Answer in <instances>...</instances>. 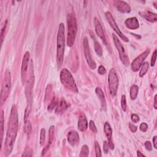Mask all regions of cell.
Returning <instances> with one entry per match:
<instances>
[{"mask_svg":"<svg viewBox=\"0 0 157 157\" xmlns=\"http://www.w3.org/2000/svg\"><path fill=\"white\" fill-rule=\"evenodd\" d=\"M18 127L19 118L17 109L15 105H13L10 113L5 144V155L6 156H8L12 153L17 135Z\"/></svg>","mask_w":157,"mask_h":157,"instance_id":"6da1fadb","label":"cell"},{"mask_svg":"<svg viewBox=\"0 0 157 157\" xmlns=\"http://www.w3.org/2000/svg\"><path fill=\"white\" fill-rule=\"evenodd\" d=\"M65 25L63 23H61L60 25H59L57 40V62L58 69L61 68L63 63L65 53Z\"/></svg>","mask_w":157,"mask_h":157,"instance_id":"7a4b0ae2","label":"cell"},{"mask_svg":"<svg viewBox=\"0 0 157 157\" xmlns=\"http://www.w3.org/2000/svg\"><path fill=\"white\" fill-rule=\"evenodd\" d=\"M67 45L71 47L75 42L76 35L77 31V20H76L74 12L69 14L67 16Z\"/></svg>","mask_w":157,"mask_h":157,"instance_id":"3957f363","label":"cell"},{"mask_svg":"<svg viewBox=\"0 0 157 157\" xmlns=\"http://www.w3.org/2000/svg\"><path fill=\"white\" fill-rule=\"evenodd\" d=\"M60 80L63 86L66 88L73 92H78V88L77 86H76L73 75H72L70 71L66 68L63 69L61 71Z\"/></svg>","mask_w":157,"mask_h":157,"instance_id":"277c9868","label":"cell"},{"mask_svg":"<svg viewBox=\"0 0 157 157\" xmlns=\"http://www.w3.org/2000/svg\"><path fill=\"white\" fill-rule=\"evenodd\" d=\"M11 88V75L9 70L7 69L5 72V77L2 84L1 90V99H0V103L3 105L5 103V101L7 99L9 95Z\"/></svg>","mask_w":157,"mask_h":157,"instance_id":"5b68a950","label":"cell"},{"mask_svg":"<svg viewBox=\"0 0 157 157\" xmlns=\"http://www.w3.org/2000/svg\"><path fill=\"white\" fill-rule=\"evenodd\" d=\"M108 84L110 93L112 96H115L118 87V77L116 70L114 68L110 70L109 73Z\"/></svg>","mask_w":157,"mask_h":157,"instance_id":"8992f818","label":"cell"},{"mask_svg":"<svg viewBox=\"0 0 157 157\" xmlns=\"http://www.w3.org/2000/svg\"><path fill=\"white\" fill-rule=\"evenodd\" d=\"M112 37L114 44H115V45L118 51V53H119V56L122 62L125 66H128L130 64V60L128 55L126 54V52L125 50L124 47L123 46L120 41L115 34H112Z\"/></svg>","mask_w":157,"mask_h":157,"instance_id":"52a82bcc","label":"cell"},{"mask_svg":"<svg viewBox=\"0 0 157 157\" xmlns=\"http://www.w3.org/2000/svg\"><path fill=\"white\" fill-rule=\"evenodd\" d=\"M83 46H84V55H85V57H86L88 65L91 69L95 70L96 67V63L92 58L90 50V46H89V43H88V40L87 39V37H86L84 39Z\"/></svg>","mask_w":157,"mask_h":157,"instance_id":"ba28073f","label":"cell"},{"mask_svg":"<svg viewBox=\"0 0 157 157\" xmlns=\"http://www.w3.org/2000/svg\"><path fill=\"white\" fill-rule=\"evenodd\" d=\"M105 15H106V19L108 21V22L110 25V26H111L112 28V29L116 32V33L117 34L118 36H119V37L121 38V39L124 41L126 42H128L129 41L128 38L127 37H126L124 35V34L122 33L119 27H118V25H117L116 21H115V20H114L113 16L111 14V12H106L105 13Z\"/></svg>","mask_w":157,"mask_h":157,"instance_id":"9c48e42d","label":"cell"},{"mask_svg":"<svg viewBox=\"0 0 157 157\" xmlns=\"http://www.w3.org/2000/svg\"><path fill=\"white\" fill-rule=\"evenodd\" d=\"M35 83V76L32 73L31 76H29V79L27 80L26 83V87H25V96L27 100V105H32L33 100V84Z\"/></svg>","mask_w":157,"mask_h":157,"instance_id":"30bf717a","label":"cell"},{"mask_svg":"<svg viewBox=\"0 0 157 157\" xmlns=\"http://www.w3.org/2000/svg\"><path fill=\"white\" fill-rule=\"evenodd\" d=\"M150 53V50L147 49L146 51L141 53L140 55H139L138 57L136 58L133 61L132 63H131V69L134 72H137L141 66L142 65L144 61L146 60V58L148 55V54Z\"/></svg>","mask_w":157,"mask_h":157,"instance_id":"8fae6325","label":"cell"},{"mask_svg":"<svg viewBox=\"0 0 157 157\" xmlns=\"http://www.w3.org/2000/svg\"><path fill=\"white\" fill-rule=\"evenodd\" d=\"M29 59H30V53H29V52H26L23 56L22 67H21V78H22L23 84H24L27 80V71Z\"/></svg>","mask_w":157,"mask_h":157,"instance_id":"7c38bea8","label":"cell"},{"mask_svg":"<svg viewBox=\"0 0 157 157\" xmlns=\"http://www.w3.org/2000/svg\"><path fill=\"white\" fill-rule=\"evenodd\" d=\"M94 25H95V31H96L97 35L99 36V37L102 41H103V43L105 45H107L106 38V36L104 35L103 28V27H102V25L100 22L99 19L97 17H95L94 19Z\"/></svg>","mask_w":157,"mask_h":157,"instance_id":"4fadbf2b","label":"cell"},{"mask_svg":"<svg viewBox=\"0 0 157 157\" xmlns=\"http://www.w3.org/2000/svg\"><path fill=\"white\" fill-rule=\"evenodd\" d=\"M114 6L117 8V11L122 12V13H129L131 11L130 6L124 1H114Z\"/></svg>","mask_w":157,"mask_h":157,"instance_id":"5bb4252c","label":"cell"},{"mask_svg":"<svg viewBox=\"0 0 157 157\" xmlns=\"http://www.w3.org/2000/svg\"><path fill=\"white\" fill-rule=\"evenodd\" d=\"M104 131L106 134V136L108 138V145L111 150L114 149V145L112 141V130L111 126L110 125L108 122H106L104 126Z\"/></svg>","mask_w":157,"mask_h":157,"instance_id":"9a60e30c","label":"cell"},{"mask_svg":"<svg viewBox=\"0 0 157 157\" xmlns=\"http://www.w3.org/2000/svg\"><path fill=\"white\" fill-rule=\"evenodd\" d=\"M67 141L72 146H75L79 142V135L75 131H71L67 134Z\"/></svg>","mask_w":157,"mask_h":157,"instance_id":"2e32d148","label":"cell"},{"mask_svg":"<svg viewBox=\"0 0 157 157\" xmlns=\"http://www.w3.org/2000/svg\"><path fill=\"white\" fill-rule=\"evenodd\" d=\"M54 136H55V126H51L50 127L49 131V141H48L47 145L44 149L42 150V156H44L46 154V152L49 150L51 144H52L53 141Z\"/></svg>","mask_w":157,"mask_h":157,"instance_id":"e0dca14e","label":"cell"},{"mask_svg":"<svg viewBox=\"0 0 157 157\" xmlns=\"http://www.w3.org/2000/svg\"><path fill=\"white\" fill-rule=\"evenodd\" d=\"M88 128V121L87 119V117L86 115L84 113H82L80 114L79 120H78V129L82 131V132H84L86 131Z\"/></svg>","mask_w":157,"mask_h":157,"instance_id":"ac0fdd59","label":"cell"},{"mask_svg":"<svg viewBox=\"0 0 157 157\" xmlns=\"http://www.w3.org/2000/svg\"><path fill=\"white\" fill-rule=\"evenodd\" d=\"M139 14L144 19L150 22H156L157 20V15L156 14L153 13V12L149 11H145L143 12H140Z\"/></svg>","mask_w":157,"mask_h":157,"instance_id":"d6986e66","label":"cell"},{"mask_svg":"<svg viewBox=\"0 0 157 157\" xmlns=\"http://www.w3.org/2000/svg\"><path fill=\"white\" fill-rule=\"evenodd\" d=\"M125 24L126 27L130 29H136L139 27V21L136 17H131L127 19Z\"/></svg>","mask_w":157,"mask_h":157,"instance_id":"ffe728a7","label":"cell"},{"mask_svg":"<svg viewBox=\"0 0 157 157\" xmlns=\"http://www.w3.org/2000/svg\"><path fill=\"white\" fill-rule=\"evenodd\" d=\"M95 92L101 102L102 109H104V111H106V110L107 104H106V99H105V96H104L103 91L100 88L97 87L95 90Z\"/></svg>","mask_w":157,"mask_h":157,"instance_id":"44dd1931","label":"cell"},{"mask_svg":"<svg viewBox=\"0 0 157 157\" xmlns=\"http://www.w3.org/2000/svg\"><path fill=\"white\" fill-rule=\"evenodd\" d=\"M69 106L70 104L68 103H67L64 98H62L60 101V103L57 105L55 112L58 114H62L64 112L67 108H69Z\"/></svg>","mask_w":157,"mask_h":157,"instance_id":"7402d4cb","label":"cell"},{"mask_svg":"<svg viewBox=\"0 0 157 157\" xmlns=\"http://www.w3.org/2000/svg\"><path fill=\"white\" fill-rule=\"evenodd\" d=\"M139 91V87L136 86V85H133V86H131L130 89V98L132 100H135L136 99L138 94Z\"/></svg>","mask_w":157,"mask_h":157,"instance_id":"603a6c76","label":"cell"},{"mask_svg":"<svg viewBox=\"0 0 157 157\" xmlns=\"http://www.w3.org/2000/svg\"><path fill=\"white\" fill-rule=\"evenodd\" d=\"M4 112L3 110L1 111V115H0V128H1V142L2 143L3 139V134H4Z\"/></svg>","mask_w":157,"mask_h":157,"instance_id":"cb8c5ba5","label":"cell"},{"mask_svg":"<svg viewBox=\"0 0 157 157\" xmlns=\"http://www.w3.org/2000/svg\"><path fill=\"white\" fill-rule=\"evenodd\" d=\"M95 42H94V47H95V52L96 53V54L98 55L99 57H101L103 55V50H102V47L101 45L100 44V43L98 42L96 39L95 38L94 39Z\"/></svg>","mask_w":157,"mask_h":157,"instance_id":"d4e9b609","label":"cell"},{"mask_svg":"<svg viewBox=\"0 0 157 157\" xmlns=\"http://www.w3.org/2000/svg\"><path fill=\"white\" fill-rule=\"evenodd\" d=\"M148 62L144 63L142 64L141 69V70H140L139 77H142L143 76L146 74V73L148 71Z\"/></svg>","mask_w":157,"mask_h":157,"instance_id":"484cf974","label":"cell"},{"mask_svg":"<svg viewBox=\"0 0 157 157\" xmlns=\"http://www.w3.org/2000/svg\"><path fill=\"white\" fill-rule=\"evenodd\" d=\"M88 154H89L88 147L87 145L83 146L82 147L81 150H80L79 156L80 157H87L88 156Z\"/></svg>","mask_w":157,"mask_h":157,"instance_id":"4316f807","label":"cell"},{"mask_svg":"<svg viewBox=\"0 0 157 157\" xmlns=\"http://www.w3.org/2000/svg\"><path fill=\"white\" fill-rule=\"evenodd\" d=\"M31 108H32V106L27 105L26 108H25V114H24V123L25 124H26V123L28 122V117H29V114H30L31 111Z\"/></svg>","mask_w":157,"mask_h":157,"instance_id":"83f0119b","label":"cell"},{"mask_svg":"<svg viewBox=\"0 0 157 157\" xmlns=\"http://www.w3.org/2000/svg\"><path fill=\"white\" fill-rule=\"evenodd\" d=\"M58 105V101L56 99V98H53L52 101H51V103L48 106V111L51 112L54 109V108H55Z\"/></svg>","mask_w":157,"mask_h":157,"instance_id":"f1b7e54d","label":"cell"},{"mask_svg":"<svg viewBox=\"0 0 157 157\" xmlns=\"http://www.w3.org/2000/svg\"><path fill=\"white\" fill-rule=\"evenodd\" d=\"M45 130L44 128H42L41 130L40 134V145L42 146L45 143Z\"/></svg>","mask_w":157,"mask_h":157,"instance_id":"f546056e","label":"cell"},{"mask_svg":"<svg viewBox=\"0 0 157 157\" xmlns=\"http://www.w3.org/2000/svg\"><path fill=\"white\" fill-rule=\"evenodd\" d=\"M95 152H96V156L101 157L102 156L101 148L100 146V144L97 141L95 142Z\"/></svg>","mask_w":157,"mask_h":157,"instance_id":"4dcf8cb0","label":"cell"},{"mask_svg":"<svg viewBox=\"0 0 157 157\" xmlns=\"http://www.w3.org/2000/svg\"><path fill=\"white\" fill-rule=\"evenodd\" d=\"M7 20H6V22H5V24H4L3 27H2L1 31V45H3L4 37H5V31H6V27H7Z\"/></svg>","mask_w":157,"mask_h":157,"instance_id":"1f68e13d","label":"cell"},{"mask_svg":"<svg viewBox=\"0 0 157 157\" xmlns=\"http://www.w3.org/2000/svg\"><path fill=\"white\" fill-rule=\"evenodd\" d=\"M121 107L123 111L124 112L126 111V96L125 95H123L122 96V99H121Z\"/></svg>","mask_w":157,"mask_h":157,"instance_id":"d6a6232c","label":"cell"},{"mask_svg":"<svg viewBox=\"0 0 157 157\" xmlns=\"http://www.w3.org/2000/svg\"><path fill=\"white\" fill-rule=\"evenodd\" d=\"M24 131H25V133H26L28 134H29V133H31V125L30 122H27L26 124H25Z\"/></svg>","mask_w":157,"mask_h":157,"instance_id":"836d02e7","label":"cell"},{"mask_svg":"<svg viewBox=\"0 0 157 157\" xmlns=\"http://www.w3.org/2000/svg\"><path fill=\"white\" fill-rule=\"evenodd\" d=\"M33 156V151L30 148L27 147L25 148L23 154H22V156Z\"/></svg>","mask_w":157,"mask_h":157,"instance_id":"e575fe53","label":"cell"},{"mask_svg":"<svg viewBox=\"0 0 157 157\" xmlns=\"http://www.w3.org/2000/svg\"><path fill=\"white\" fill-rule=\"evenodd\" d=\"M89 127H90V129L93 131V133H97L98 130L96 128V126L94 122H93V120H90V122H89Z\"/></svg>","mask_w":157,"mask_h":157,"instance_id":"d590c367","label":"cell"},{"mask_svg":"<svg viewBox=\"0 0 157 157\" xmlns=\"http://www.w3.org/2000/svg\"><path fill=\"white\" fill-rule=\"evenodd\" d=\"M131 120L133 123H134V124H137L138 122H139L140 119H139V117L138 115H136V114H133L131 116Z\"/></svg>","mask_w":157,"mask_h":157,"instance_id":"8d00e7d4","label":"cell"},{"mask_svg":"<svg viewBox=\"0 0 157 157\" xmlns=\"http://www.w3.org/2000/svg\"><path fill=\"white\" fill-rule=\"evenodd\" d=\"M98 72L100 75H104L106 73V69L105 67L103 66H100L98 67Z\"/></svg>","mask_w":157,"mask_h":157,"instance_id":"74e56055","label":"cell"},{"mask_svg":"<svg viewBox=\"0 0 157 157\" xmlns=\"http://www.w3.org/2000/svg\"><path fill=\"white\" fill-rule=\"evenodd\" d=\"M156 50H155L154 51V53H153V55H152V60H151V66H154L155 65V62H156Z\"/></svg>","mask_w":157,"mask_h":157,"instance_id":"f35d334b","label":"cell"},{"mask_svg":"<svg viewBox=\"0 0 157 157\" xmlns=\"http://www.w3.org/2000/svg\"><path fill=\"white\" fill-rule=\"evenodd\" d=\"M140 130L141 131H143V132H146L148 130V125L146 123H142L140 125Z\"/></svg>","mask_w":157,"mask_h":157,"instance_id":"ab89813d","label":"cell"},{"mask_svg":"<svg viewBox=\"0 0 157 157\" xmlns=\"http://www.w3.org/2000/svg\"><path fill=\"white\" fill-rule=\"evenodd\" d=\"M109 146L108 145V143L106 141H104V144H103V150H104V154H108L109 148Z\"/></svg>","mask_w":157,"mask_h":157,"instance_id":"60d3db41","label":"cell"},{"mask_svg":"<svg viewBox=\"0 0 157 157\" xmlns=\"http://www.w3.org/2000/svg\"><path fill=\"white\" fill-rule=\"evenodd\" d=\"M144 145H145V147L147 150L151 151L152 150V145L150 141H146L144 144Z\"/></svg>","mask_w":157,"mask_h":157,"instance_id":"b9f144b4","label":"cell"},{"mask_svg":"<svg viewBox=\"0 0 157 157\" xmlns=\"http://www.w3.org/2000/svg\"><path fill=\"white\" fill-rule=\"evenodd\" d=\"M129 128H130V130L132 131L133 133H136V132L137 130H138L137 126H136L133 124H131V123H130V124H129Z\"/></svg>","mask_w":157,"mask_h":157,"instance_id":"7bdbcfd3","label":"cell"},{"mask_svg":"<svg viewBox=\"0 0 157 157\" xmlns=\"http://www.w3.org/2000/svg\"><path fill=\"white\" fill-rule=\"evenodd\" d=\"M153 143H154V146L155 148H157V136H155L154 137V139H153Z\"/></svg>","mask_w":157,"mask_h":157,"instance_id":"ee69618b","label":"cell"},{"mask_svg":"<svg viewBox=\"0 0 157 157\" xmlns=\"http://www.w3.org/2000/svg\"><path fill=\"white\" fill-rule=\"evenodd\" d=\"M156 98H157V95H156L155 96V98H155V100H154V108H155V109H157V103H156Z\"/></svg>","mask_w":157,"mask_h":157,"instance_id":"f6af8a7d","label":"cell"},{"mask_svg":"<svg viewBox=\"0 0 157 157\" xmlns=\"http://www.w3.org/2000/svg\"><path fill=\"white\" fill-rule=\"evenodd\" d=\"M137 156H139V157H141V156H145V155H143L142 153L140 152L139 150H138L137 151Z\"/></svg>","mask_w":157,"mask_h":157,"instance_id":"bcb514c9","label":"cell"}]
</instances>
